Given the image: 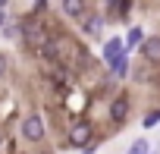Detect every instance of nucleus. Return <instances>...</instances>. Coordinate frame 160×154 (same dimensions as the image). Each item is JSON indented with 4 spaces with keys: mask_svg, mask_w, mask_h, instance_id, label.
Segmentation results:
<instances>
[{
    "mask_svg": "<svg viewBox=\"0 0 160 154\" xmlns=\"http://www.w3.org/2000/svg\"><path fill=\"white\" fill-rule=\"evenodd\" d=\"M91 141H94V126H91V120H72V126L66 129V145L85 151Z\"/></svg>",
    "mask_w": 160,
    "mask_h": 154,
    "instance_id": "f257e3e1",
    "label": "nucleus"
},
{
    "mask_svg": "<svg viewBox=\"0 0 160 154\" xmlns=\"http://www.w3.org/2000/svg\"><path fill=\"white\" fill-rule=\"evenodd\" d=\"M44 116L41 113H25L22 116V138L25 141H32V145H38V141H44Z\"/></svg>",
    "mask_w": 160,
    "mask_h": 154,
    "instance_id": "f03ea898",
    "label": "nucleus"
},
{
    "mask_svg": "<svg viewBox=\"0 0 160 154\" xmlns=\"http://www.w3.org/2000/svg\"><path fill=\"white\" fill-rule=\"evenodd\" d=\"M101 57H104V63H107V66H116L122 57H129V50H126V38H119V35L107 38V41H104Z\"/></svg>",
    "mask_w": 160,
    "mask_h": 154,
    "instance_id": "7ed1b4c3",
    "label": "nucleus"
},
{
    "mask_svg": "<svg viewBox=\"0 0 160 154\" xmlns=\"http://www.w3.org/2000/svg\"><path fill=\"white\" fill-rule=\"evenodd\" d=\"M110 120H113V126H122L126 120H129V113H132V101H129V95L126 91H119V95H113V101H110Z\"/></svg>",
    "mask_w": 160,
    "mask_h": 154,
    "instance_id": "20e7f679",
    "label": "nucleus"
},
{
    "mask_svg": "<svg viewBox=\"0 0 160 154\" xmlns=\"http://www.w3.org/2000/svg\"><path fill=\"white\" fill-rule=\"evenodd\" d=\"M104 13H107V19L126 22L129 13H132V0H110V3H104Z\"/></svg>",
    "mask_w": 160,
    "mask_h": 154,
    "instance_id": "39448f33",
    "label": "nucleus"
},
{
    "mask_svg": "<svg viewBox=\"0 0 160 154\" xmlns=\"http://www.w3.org/2000/svg\"><path fill=\"white\" fill-rule=\"evenodd\" d=\"M60 13H63L66 19H85V16H88V7L82 3V0H63V3H60Z\"/></svg>",
    "mask_w": 160,
    "mask_h": 154,
    "instance_id": "423d86ee",
    "label": "nucleus"
},
{
    "mask_svg": "<svg viewBox=\"0 0 160 154\" xmlns=\"http://www.w3.org/2000/svg\"><path fill=\"white\" fill-rule=\"evenodd\" d=\"M141 57L148 63H160V35H148V41L141 47Z\"/></svg>",
    "mask_w": 160,
    "mask_h": 154,
    "instance_id": "0eeeda50",
    "label": "nucleus"
},
{
    "mask_svg": "<svg viewBox=\"0 0 160 154\" xmlns=\"http://www.w3.org/2000/svg\"><path fill=\"white\" fill-rule=\"evenodd\" d=\"M144 41H148V35H144V28H141V25H132V28L126 32V50L144 47Z\"/></svg>",
    "mask_w": 160,
    "mask_h": 154,
    "instance_id": "6e6552de",
    "label": "nucleus"
},
{
    "mask_svg": "<svg viewBox=\"0 0 160 154\" xmlns=\"http://www.w3.org/2000/svg\"><path fill=\"white\" fill-rule=\"evenodd\" d=\"M104 22H107V16H91V13H88V19H85L82 25H85V32H88L91 38H98V35L104 32Z\"/></svg>",
    "mask_w": 160,
    "mask_h": 154,
    "instance_id": "1a4fd4ad",
    "label": "nucleus"
},
{
    "mask_svg": "<svg viewBox=\"0 0 160 154\" xmlns=\"http://www.w3.org/2000/svg\"><path fill=\"white\" fill-rule=\"evenodd\" d=\"M151 151H154V148H151V138H144V135L135 138V141L126 148V154H151Z\"/></svg>",
    "mask_w": 160,
    "mask_h": 154,
    "instance_id": "9d476101",
    "label": "nucleus"
},
{
    "mask_svg": "<svg viewBox=\"0 0 160 154\" xmlns=\"http://www.w3.org/2000/svg\"><path fill=\"white\" fill-rule=\"evenodd\" d=\"M157 123H160V110H148V113L141 116V126H144V129H154Z\"/></svg>",
    "mask_w": 160,
    "mask_h": 154,
    "instance_id": "9b49d317",
    "label": "nucleus"
},
{
    "mask_svg": "<svg viewBox=\"0 0 160 154\" xmlns=\"http://www.w3.org/2000/svg\"><path fill=\"white\" fill-rule=\"evenodd\" d=\"M129 66H132V63H129V57H122V60H119L116 66H110V72H113V75H119V79H122V75H129Z\"/></svg>",
    "mask_w": 160,
    "mask_h": 154,
    "instance_id": "f8f14e48",
    "label": "nucleus"
},
{
    "mask_svg": "<svg viewBox=\"0 0 160 154\" xmlns=\"http://www.w3.org/2000/svg\"><path fill=\"white\" fill-rule=\"evenodd\" d=\"M7 72H10V60H7V54H0V82L7 79Z\"/></svg>",
    "mask_w": 160,
    "mask_h": 154,
    "instance_id": "ddd939ff",
    "label": "nucleus"
},
{
    "mask_svg": "<svg viewBox=\"0 0 160 154\" xmlns=\"http://www.w3.org/2000/svg\"><path fill=\"white\" fill-rule=\"evenodd\" d=\"M98 145H101V141H98V138H94V141H91V145H88V148H85V151H82V154H94V151H98Z\"/></svg>",
    "mask_w": 160,
    "mask_h": 154,
    "instance_id": "4468645a",
    "label": "nucleus"
},
{
    "mask_svg": "<svg viewBox=\"0 0 160 154\" xmlns=\"http://www.w3.org/2000/svg\"><path fill=\"white\" fill-rule=\"evenodd\" d=\"M151 154H160V148H154V151H151Z\"/></svg>",
    "mask_w": 160,
    "mask_h": 154,
    "instance_id": "2eb2a0df",
    "label": "nucleus"
},
{
    "mask_svg": "<svg viewBox=\"0 0 160 154\" xmlns=\"http://www.w3.org/2000/svg\"><path fill=\"white\" fill-rule=\"evenodd\" d=\"M41 154H50V151H41Z\"/></svg>",
    "mask_w": 160,
    "mask_h": 154,
    "instance_id": "dca6fc26",
    "label": "nucleus"
}]
</instances>
